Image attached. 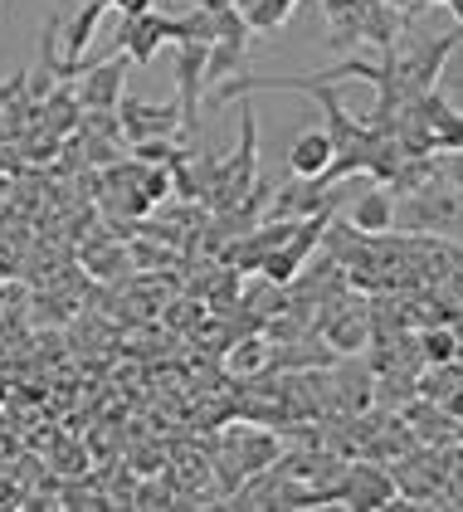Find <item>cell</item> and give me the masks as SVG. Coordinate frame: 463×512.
Returning <instances> with one entry per match:
<instances>
[{"label":"cell","mask_w":463,"mask_h":512,"mask_svg":"<svg viewBox=\"0 0 463 512\" xmlns=\"http://www.w3.org/2000/svg\"><path fill=\"white\" fill-rule=\"evenodd\" d=\"M254 181H259V118H254V103L239 98V147H234V157H220V166H215V181L205 191V210L210 215L234 210L254 191Z\"/></svg>","instance_id":"1"},{"label":"cell","mask_w":463,"mask_h":512,"mask_svg":"<svg viewBox=\"0 0 463 512\" xmlns=\"http://www.w3.org/2000/svg\"><path fill=\"white\" fill-rule=\"evenodd\" d=\"M337 503H347V508H410L400 498V488H395V473H386L381 464H371V459H356V464L342 469V478H337Z\"/></svg>","instance_id":"5"},{"label":"cell","mask_w":463,"mask_h":512,"mask_svg":"<svg viewBox=\"0 0 463 512\" xmlns=\"http://www.w3.org/2000/svg\"><path fill=\"white\" fill-rule=\"evenodd\" d=\"M312 332H322V342L337 356H361L366 342H371V308L361 298L337 293V298L322 303V313L312 317Z\"/></svg>","instance_id":"4"},{"label":"cell","mask_w":463,"mask_h":512,"mask_svg":"<svg viewBox=\"0 0 463 512\" xmlns=\"http://www.w3.org/2000/svg\"><path fill=\"white\" fill-rule=\"evenodd\" d=\"M88 264H93V274H98V278H113L117 264H132V259H127V249H108V254L88 249Z\"/></svg>","instance_id":"15"},{"label":"cell","mask_w":463,"mask_h":512,"mask_svg":"<svg viewBox=\"0 0 463 512\" xmlns=\"http://www.w3.org/2000/svg\"><path fill=\"white\" fill-rule=\"evenodd\" d=\"M117 127L127 142H147V137H176L181 132V103L166 98V103H142V98H127L117 103Z\"/></svg>","instance_id":"6"},{"label":"cell","mask_w":463,"mask_h":512,"mask_svg":"<svg viewBox=\"0 0 463 512\" xmlns=\"http://www.w3.org/2000/svg\"><path fill=\"white\" fill-rule=\"evenodd\" d=\"M293 10H298V0H249L239 15H244L249 35H273L278 25H288Z\"/></svg>","instance_id":"12"},{"label":"cell","mask_w":463,"mask_h":512,"mask_svg":"<svg viewBox=\"0 0 463 512\" xmlns=\"http://www.w3.org/2000/svg\"><path fill=\"white\" fill-rule=\"evenodd\" d=\"M108 10H117V15H142V10H152V0H108Z\"/></svg>","instance_id":"17"},{"label":"cell","mask_w":463,"mask_h":512,"mask_svg":"<svg viewBox=\"0 0 463 512\" xmlns=\"http://www.w3.org/2000/svg\"><path fill=\"white\" fill-rule=\"evenodd\" d=\"M420 342H425V361H434V366H449L454 361V332L439 327V332H425Z\"/></svg>","instance_id":"14"},{"label":"cell","mask_w":463,"mask_h":512,"mask_svg":"<svg viewBox=\"0 0 463 512\" xmlns=\"http://www.w3.org/2000/svg\"><path fill=\"white\" fill-rule=\"evenodd\" d=\"M347 220L361 230V235H386L390 225H395V191L381 186V181H371V186L356 196V205H351Z\"/></svg>","instance_id":"9"},{"label":"cell","mask_w":463,"mask_h":512,"mask_svg":"<svg viewBox=\"0 0 463 512\" xmlns=\"http://www.w3.org/2000/svg\"><path fill=\"white\" fill-rule=\"evenodd\" d=\"M395 220L410 235H463V191L449 186V176H434L420 191L395 200Z\"/></svg>","instance_id":"3"},{"label":"cell","mask_w":463,"mask_h":512,"mask_svg":"<svg viewBox=\"0 0 463 512\" xmlns=\"http://www.w3.org/2000/svg\"><path fill=\"white\" fill-rule=\"evenodd\" d=\"M327 166H332V137H327V127H308L288 152V171L293 176H322Z\"/></svg>","instance_id":"10"},{"label":"cell","mask_w":463,"mask_h":512,"mask_svg":"<svg viewBox=\"0 0 463 512\" xmlns=\"http://www.w3.org/2000/svg\"><path fill=\"white\" fill-rule=\"evenodd\" d=\"M127 54L117 49L108 54L103 64H93V69H83L74 79V93H78V108H88V113H113L117 103H122V83H127Z\"/></svg>","instance_id":"7"},{"label":"cell","mask_w":463,"mask_h":512,"mask_svg":"<svg viewBox=\"0 0 463 512\" xmlns=\"http://www.w3.org/2000/svg\"><path fill=\"white\" fill-rule=\"evenodd\" d=\"M459 88H463V79H459Z\"/></svg>","instance_id":"19"},{"label":"cell","mask_w":463,"mask_h":512,"mask_svg":"<svg viewBox=\"0 0 463 512\" xmlns=\"http://www.w3.org/2000/svg\"><path fill=\"white\" fill-rule=\"evenodd\" d=\"M161 44H176V15H122V30H117V49L132 59V64H152Z\"/></svg>","instance_id":"8"},{"label":"cell","mask_w":463,"mask_h":512,"mask_svg":"<svg viewBox=\"0 0 463 512\" xmlns=\"http://www.w3.org/2000/svg\"><path fill=\"white\" fill-rule=\"evenodd\" d=\"M244 54H249V40H210V54H205V83H225L244 69Z\"/></svg>","instance_id":"11"},{"label":"cell","mask_w":463,"mask_h":512,"mask_svg":"<svg viewBox=\"0 0 463 512\" xmlns=\"http://www.w3.org/2000/svg\"><path fill=\"white\" fill-rule=\"evenodd\" d=\"M459 44H463V25L444 30V35H405L400 49H390L400 93H405V98H415V93L439 88V74L449 69V59H454V49H459Z\"/></svg>","instance_id":"2"},{"label":"cell","mask_w":463,"mask_h":512,"mask_svg":"<svg viewBox=\"0 0 463 512\" xmlns=\"http://www.w3.org/2000/svg\"><path fill=\"white\" fill-rule=\"evenodd\" d=\"M230 5H234V0H230Z\"/></svg>","instance_id":"21"},{"label":"cell","mask_w":463,"mask_h":512,"mask_svg":"<svg viewBox=\"0 0 463 512\" xmlns=\"http://www.w3.org/2000/svg\"><path fill=\"white\" fill-rule=\"evenodd\" d=\"M444 5H449V10L459 15V25H463V0H444Z\"/></svg>","instance_id":"18"},{"label":"cell","mask_w":463,"mask_h":512,"mask_svg":"<svg viewBox=\"0 0 463 512\" xmlns=\"http://www.w3.org/2000/svg\"><path fill=\"white\" fill-rule=\"evenodd\" d=\"M444 176H449V186H459V191H463V147L444 157Z\"/></svg>","instance_id":"16"},{"label":"cell","mask_w":463,"mask_h":512,"mask_svg":"<svg viewBox=\"0 0 463 512\" xmlns=\"http://www.w3.org/2000/svg\"><path fill=\"white\" fill-rule=\"evenodd\" d=\"M269 366H273L269 337H244V342L230 347V371H239V376H259V371H269Z\"/></svg>","instance_id":"13"},{"label":"cell","mask_w":463,"mask_h":512,"mask_svg":"<svg viewBox=\"0 0 463 512\" xmlns=\"http://www.w3.org/2000/svg\"><path fill=\"white\" fill-rule=\"evenodd\" d=\"M459 113H463V108H459Z\"/></svg>","instance_id":"20"}]
</instances>
